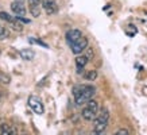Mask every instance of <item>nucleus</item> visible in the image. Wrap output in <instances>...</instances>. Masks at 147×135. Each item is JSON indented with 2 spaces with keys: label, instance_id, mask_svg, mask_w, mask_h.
Instances as JSON below:
<instances>
[{
  "label": "nucleus",
  "instance_id": "obj_1",
  "mask_svg": "<svg viewBox=\"0 0 147 135\" xmlns=\"http://www.w3.org/2000/svg\"><path fill=\"white\" fill-rule=\"evenodd\" d=\"M94 95V88L89 85H82L74 88V100H76L77 105H82L86 104L89 100H92Z\"/></svg>",
  "mask_w": 147,
  "mask_h": 135
},
{
  "label": "nucleus",
  "instance_id": "obj_2",
  "mask_svg": "<svg viewBox=\"0 0 147 135\" xmlns=\"http://www.w3.org/2000/svg\"><path fill=\"white\" fill-rule=\"evenodd\" d=\"M97 111H98V104L97 101H94V100H89L88 103H86V107L82 109V117H84L85 120H94V117L97 116Z\"/></svg>",
  "mask_w": 147,
  "mask_h": 135
},
{
  "label": "nucleus",
  "instance_id": "obj_3",
  "mask_svg": "<svg viewBox=\"0 0 147 135\" xmlns=\"http://www.w3.org/2000/svg\"><path fill=\"white\" fill-rule=\"evenodd\" d=\"M28 107L31 108L35 113H38V115H42V113L45 112L43 104H42L39 97H36V96H30L28 97Z\"/></svg>",
  "mask_w": 147,
  "mask_h": 135
},
{
  "label": "nucleus",
  "instance_id": "obj_4",
  "mask_svg": "<svg viewBox=\"0 0 147 135\" xmlns=\"http://www.w3.org/2000/svg\"><path fill=\"white\" fill-rule=\"evenodd\" d=\"M86 47H88V39H86V38H84V36L78 38L76 42H73V43L70 45V49H71V51H73L74 54L82 53Z\"/></svg>",
  "mask_w": 147,
  "mask_h": 135
},
{
  "label": "nucleus",
  "instance_id": "obj_5",
  "mask_svg": "<svg viewBox=\"0 0 147 135\" xmlns=\"http://www.w3.org/2000/svg\"><path fill=\"white\" fill-rule=\"evenodd\" d=\"M42 7L45 8L46 14H49V15L55 14L58 9V5L55 3V0H42Z\"/></svg>",
  "mask_w": 147,
  "mask_h": 135
},
{
  "label": "nucleus",
  "instance_id": "obj_6",
  "mask_svg": "<svg viewBox=\"0 0 147 135\" xmlns=\"http://www.w3.org/2000/svg\"><path fill=\"white\" fill-rule=\"evenodd\" d=\"M81 36H82V34H81V31L78 28H73V30H69V31L66 32V41L69 45H71L73 42H76Z\"/></svg>",
  "mask_w": 147,
  "mask_h": 135
},
{
  "label": "nucleus",
  "instance_id": "obj_7",
  "mask_svg": "<svg viewBox=\"0 0 147 135\" xmlns=\"http://www.w3.org/2000/svg\"><path fill=\"white\" fill-rule=\"evenodd\" d=\"M11 9H12V12L16 15V16H24V14H26V7L23 3H16V1H13L12 4H11Z\"/></svg>",
  "mask_w": 147,
  "mask_h": 135
},
{
  "label": "nucleus",
  "instance_id": "obj_8",
  "mask_svg": "<svg viewBox=\"0 0 147 135\" xmlns=\"http://www.w3.org/2000/svg\"><path fill=\"white\" fill-rule=\"evenodd\" d=\"M108 119H109V112H108L107 108H102L101 112L98 113V116L94 117V123H108Z\"/></svg>",
  "mask_w": 147,
  "mask_h": 135
},
{
  "label": "nucleus",
  "instance_id": "obj_9",
  "mask_svg": "<svg viewBox=\"0 0 147 135\" xmlns=\"http://www.w3.org/2000/svg\"><path fill=\"white\" fill-rule=\"evenodd\" d=\"M88 63V58L85 55H77L76 57V66L77 70H82V68Z\"/></svg>",
  "mask_w": 147,
  "mask_h": 135
},
{
  "label": "nucleus",
  "instance_id": "obj_10",
  "mask_svg": "<svg viewBox=\"0 0 147 135\" xmlns=\"http://www.w3.org/2000/svg\"><path fill=\"white\" fill-rule=\"evenodd\" d=\"M34 55H35V53L32 51V50L30 49H24L20 51V57H22L23 59H27V61H30V59L34 58Z\"/></svg>",
  "mask_w": 147,
  "mask_h": 135
},
{
  "label": "nucleus",
  "instance_id": "obj_11",
  "mask_svg": "<svg viewBox=\"0 0 147 135\" xmlns=\"http://www.w3.org/2000/svg\"><path fill=\"white\" fill-rule=\"evenodd\" d=\"M0 131H1V135H15L13 128H11V127L7 126V124H3V126L0 127Z\"/></svg>",
  "mask_w": 147,
  "mask_h": 135
},
{
  "label": "nucleus",
  "instance_id": "obj_12",
  "mask_svg": "<svg viewBox=\"0 0 147 135\" xmlns=\"http://www.w3.org/2000/svg\"><path fill=\"white\" fill-rule=\"evenodd\" d=\"M30 11H31L32 16H39L40 14V9H39V5H30Z\"/></svg>",
  "mask_w": 147,
  "mask_h": 135
},
{
  "label": "nucleus",
  "instance_id": "obj_13",
  "mask_svg": "<svg viewBox=\"0 0 147 135\" xmlns=\"http://www.w3.org/2000/svg\"><path fill=\"white\" fill-rule=\"evenodd\" d=\"M96 77H97V72H96V70L86 72V74H85V78H86V80H94Z\"/></svg>",
  "mask_w": 147,
  "mask_h": 135
},
{
  "label": "nucleus",
  "instance_id": "obj_14",
  "mask_svg": "<svg viewBox=\"0 0 147 135\" xmlns=\"http://www.w3.org/2000/svg\"><path fill=\"white\" fill-rule=\"evenodd\" d=\"M0 19H3L5 22H13V19L11 18L7 12H0Z\"/></svg>",
  "mask_w": 147,
  "mask_h": 135
},
{
  "label": "nucleus",
  "instance_id": "obj_15",
  "mask_svg": "<svg viewBox=\"0 0 147 135\" xmlns=\"http://www.w3.org/2000/svg\"><path fill=\"white\" fill-rule=\"evenodd\" d=\"M11 23H12V27L15 28V30H16V31H22V30H23L22 24H20L18 20H15V19H13V22H11Z\"/></svg>",
  "mask_w": 147,
  "mask_h": 135
},
{
  "label": "nucleus",
  "instance_id": "obj_16",
  "mask_svg": "<svg viewBox=\"0 0 147 135\" xmlns=\"http://www.w3.org/2000/svg\"><path fill=\"white\" fill-rule=\"evenodd\" d=\"M115 135H129V132H128V130H127V128H120V130L117 131Z\"/></svg>",
  "mask_w": 147,
  "mask_h": 135
},
{
  "label": "nucleus",
  "instance_id": "obj_17",
  "mask_svg": "<svg viewBox=\"0 0 147 135\" xmlns=\"http://www.w3.org/2000/svg\"><path fill=\"white\" fill-rule=\"evenodd\" d=\"M5 36H7V31H5V28L0 26V38H5Z\"/></svg>",
  "mask_w": 147,
  "mask_h": 135
},
{
  "label": "nucleus",
  "instance_id": "obj_18",
  "mask_svg": "<svg viewBox=\"0 0 147 135\" xmlns=\"http://www.w3.org/2000/svg\"><path fill=\"white\" fill-rule=\"evenodd\" d=\"M85 57H86V58H88V61H89V59L93 57V50H92V49L88 50V53H86V55H85Z\"/></svg>",
  "mask_w": 147,
  "mask_h": 135
},
{
  "label": "nucleus",
  "instance_id": "obj_19",
  "mask_svg": "<svg viewBox=\"0 0 147 135\" xmlns=\"http://www.w3.org/2000/svg\"><path fill=\"white\" fill-rule=\"evenodd\" d=\"M0 80H4L7 84L9 82V77L8 76H4V74H0Z\"/></svg>",
  "mask_w": 147,
  "mask_h": 135
},
{
  "label": "nucleus",
  "instance_id": "obj_20",
  "mask_svg": "<svg viewBox=\"0 0 147 135\" xmlns=\"http://www.w3.org/2000/svg\"><path fill=\"white\" fill-rule=\"evenodd\" d=\"M13 1H16V3H23V4H24V0H13Z\"/></svg>",
  "mask_w": 147,
  "mask_h": 135
}]
</instances>
